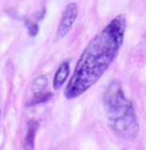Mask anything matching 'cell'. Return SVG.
Listing matches in <instances>:
<instances>
[{"label": "cell", "mask_w": 146, "mask_h": 150, "mask_svg": "<svg viewBox=\"0 0 146 150\" xmlns=\"http://www.w3.org/2000/svg\"><path fill=\"white\" fill-rule=\"evenodd\" d=\"M126 27V16L119 14L87 44L64 90L68 100L81 96L103 77L123 45Z\"/></svg>", "instance_id": "6da1fadb"}, {"label": "cell", "mask_w": 146, "mask_h": 150, "mask_svg": "<svg viewBox=\"0 0 146 150\" xmlns=\"http://www.w3.org/2000/svg\"><path fill=\"white\" fill-rule=\"evenodd\" d=\"M103 104L111 131L123 140H135L140 131L137 115L130 100H127L122 85L111 81L104 93Z\"/></svg>", "instance_id": "7a4b0ae2"}, {"label": "cell", "mask_w": 146, "mask_h": 150, "mask_svg": "<svg viewBox=\"0 0 146 150\" xmlns=\"http://www.w3.org/2000/svg\"><path fill=\"white\" fill-rule=\"evenodd\" d=\"M77 16H78V6L76 3H69L63 11L62 17H60L59 26L56 30V39H63L71 32L77 19Z\"/></svg>", "instance_id": "3957f363"}, {"label": "cell", "mask_w": 146, "mask_h": 150, "mask_svg": "<svg viewBox=\"0 0 146 150\" xmlns=\"http://www.w3.org/2000/svg\"><path fill=\"white\" fill-rule=\"evenodd\" d=\"M71 68H69V60H64L63 63H60L59 68L56 69L55 76H54L53 80V88L54 90H59V88L63 87V83L67 81L68 76H69Z\"/></svg>", "instance_id": "277c9868"}, {"label": "cell", "mask_w": 146, "mask_h": 150, "mask_svg": "<svg viewBox=\"0 0 146 150\" xmlns=\"http://www.w3.org/2000/svg\"><path fill=\"white\" fill-rule=\"evenodd\" d=\"M39 129V122L37 121H28L27 122V129L25 141H23V149L25 150H33L35 149V137Z\"/></svg>", "instance_id": "5b68a950"}, {"label": "cell", "mask_w": 146, "mask_h": 150, "mask_svg": "<svg viewBox=\"0 0 146 150\" xmlns=\"http://www.w3.org/2000/svg\"><path fill=\"white\" fill-rule=\"evenodd\" d=\"M46 87H47L46 77L45 76H39L35 81H33V85H32L33 95H39V94L46 93Z\"/></svg>", "instance_id": "8992f818"}, {"label": "cell", "mask_w": 146, "mask_h": 150, "mask_svg": "<svg viewBox=\"0 0 146 150\" xmlns=\"http://www.w3.org/2000/svg\"><path fill=\"white\" fill-rule=\"evenodd\" d=\"M51 96H53V94L49 93V91H46V93H44V94L33 95V98L30 100V103H27V105H36V104L45 103V101H47Z\"/></svg>", "instance_id": "52a82bcc"}, {"label": "cell", "mask_w": 146, "mask_h": 150, "mask_svg": "<svg viewBox=\"0 0 146 150\" xmlns=\"http://www.w3.org/2000/svg\"><path fill=\"white\" fill-rule=\"evenodd\" d=\"M26 25H27V30H28L30 36H36L37 32H39V26L35 22H30V21H27Z\"/></svg>", "instance_id": "ba28073f"}, {"label": "cell", "mask_w": 146, "mask_h": 150, "mask_svg": "<svg viewBox=\"0 0 146 150\" xmlns=\"http://www.w3.org/2000/svg\"><path fill=\"white\" fill-rule=\"evenodd\" d=\"M0 114H1V112H0Z\"/></svg>", "instance_id": "9c48e42d"}]
</instances>
